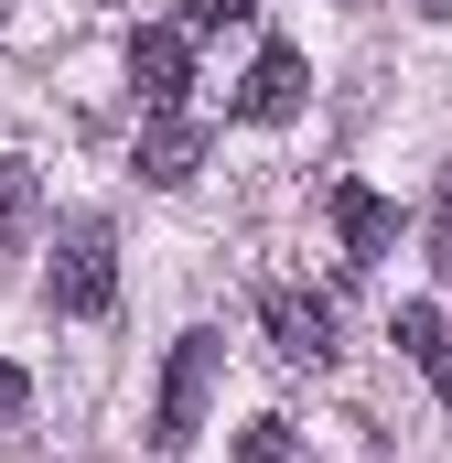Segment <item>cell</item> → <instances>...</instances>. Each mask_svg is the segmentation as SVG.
I'll use <instances>...</instances> for the list:
<instances>
[{"label":"cell","mask_w":452,"mask_h":463,"mask_svg":"<svg viewBox=\"0 0 452 463\" xmlns=\"http://www.w3.org/2000/svg\"><path fill=\"white\" fill-rule=\"evenodd\" d=\"M43 302H54V313H76V324H98V313L118 302V237H108V216H76V227L54 237Z\"/></svg>","instance_id":"6da1fadb"},{"label":"cell","mask_w":452,"mask_h":463,"mask_svg":"<svg viewBox=\"0 0 452 463\" xmlns=\"http://www.w3.org/2000/svg\"><path fill=\"white\" fill-rule=\"evenodd\" d=\"M216 366H226V345H216V335H184V345H173V366H162V399H151V442H162V453H184V442L205 431Z\"/></svg>","instance_id":"7a4b0ae2"},{"label":"cell","mask_w":452,"mask_h":463,"mask_svg":"<svg viewBox=\"0 0 452 463\" xmlns=\"http://www.w3.org/2000/svg\"><path fill=\"white\" fill-rule=\"evenodd\" d=\"M259 324H269V345L291 355V366H334V302H324V291L269 280V291H259Z\"/></svg>","instance_id":"3957f363"},{"label":"cell","mask_w":452,"mask_h":463,"mask_svg":"<svg viewBox=\"0 0 452 463\" xmlns=\"http://www.w3.org/2000/svg\"><path fill=\"white\" fill-rule=\"evenodd\" d=\"M129 87H140V109H184V87H194V33H184V22H140V33H129Z\"/></svg>","instance_id":"277c9868"},{"label":"cell","mask_w":452,"mask_h":463,"mask_svg":"<svg viewBox=\"0 0 452 463\" xmlns=\"http://www.w3.org/2000/svg\"><path fill=\"white\" fill-rule=\"evenodd\" d=\"M205 173V129L184 109H151V129H140V184H194Z\"/></svg>","instance_id":"5b68a950"},{"label":"cell","mask_w":452,"mask_h":463,"mask_svg":"<svg viewBox=\"0 0 452 463\" xmlns=\"http://www.w3.org/2000/svg\"><path fill=\"white\" fill-rule=\"evenodd\" d=\"M291 109H302V54H291V43H269V54L248 65V87H237V118H259V129H269V118H291Z\"/></svg>","instance_id":"8992f818"},{"label":"cell","mask_w":452,"mask_h":463,"mask_svg":"<svg viewBox=\"0 0 452 463\" xmlns=\"http://www.w3.org/2000/svg\"><path fill=\"white\" fill-rule=\"evenodd\" d=\"M399 345H410V366H420V377L452 399V324L431 313V302H399Z\"/></svg>","instance_id":"52a82bcc"},{"label":"cell","mask_w":452,"mask_h":463,"mask_svg":"<svg viewBox=\"0 0 452 463\" xmlns=\"http://www.w3.org/2000/svg\"><path fill=\"white\" fill-rule=\"evenodd\" d=\"M334 237H344V259H377L388 248V205L366 184H334Z\"/></svg>","instance_id":"ba28073f"},{"label":"cell","mask_w":452,"mask_h":463,"mask_svg":"<svg viewBox=\"0 0 452 463\" xmlns=\"http://www.w3.org/2000/svg\"><path fill=\"white\" fill-rule=\"evenodd\" d=\"M22 227H33V162L0 151V237H22Z\"/></svg>","instance_id":"9c48e42d"},{"label":"cell","mask_w":452,"mask_h":463,"mask_svg":"<svg viewBox=\"0 0 452 463\" xmlns=\"http://www.w3.org/2000/svg\"><path fill=\"white\" fill-rule=\"evenodd\" d=\"M237 463H291V420H248L237 431Z\"/></svg>","instance_id":"30bf717a"},{"label":"cell","mask_w":452,"mask_h":463,"mask_svg":"<svg viewBox=\"0 0 452 463\" xmlns=\"http://www.w3.org/2000/svg\"><path fill=\"white\" fill-rule=\"evenodd\" d=\"M259 0H184V33H226V22H248Z\"/></svg>","instance_id":"8fae6325"},{"label":"cell","mask_w":452,"mask_h":463,"mask_svg":"<svg viewBox=\"0 0 452 463\" xmlns=\"http://www.w3.org/2000/svg\"><path fill=\"white\" fill-rule=\"evenodd\" d=\"M431 269L452 280V184H442V205H431Z\"/></svg>","instance_id":"7c38bea8"},{"label":"cell","mask_w":452,"mask_h":463,"mask_svg":"<svg viewBox=\"0 0 452 463\" xmlns=\"http://www.w3.org/2000/svg\"><path fill=\"white\" fill-rule=\"evenodd\" d=\"M22 399H33V377H22V366H0V420H11Z\"/></svg>","instance_id":"4fadbf2b"},{"label":"cell","mask_w":452,"mask_h":463,"mask_svg":"<svg viewBox=\"0 0 452 463\" xmlns=\"http://www.w3.org/2000/svg\"><path fill=\"white\" fill-rule=\"evenodd\" d=\"M420 11H431V22H452V0H420Z\"/></svg>","instance_id":"5bb4252c"},{"label":"cell","mask_w":452,"mask_h":463,"mask_svg":"<svg viewBox=\"0 0 452 463\" xmlns=\"http://www.w3.org/2000/svg\"><path fill=\"white\" fill-rule=\"evenodd\" d=\"M0 22H11V0H0Z\"/></svg>","instance_id":"9a60e30c"}]
</instances>
